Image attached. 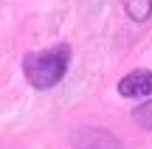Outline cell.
<instances>
[{"label":"cell","instance_id":"6da1fadb","mask_svg":"<svg viewBox=\"0 0 152 149\" xmlns=\"http://www.w3.org/2000/svg\"><path fill=\"white\" fill-rule=\"evenodd\" d=\"M68 65H71V48L68 45H54V48H42V51L28 54L23 59V73H26L31 87L48 90L65 79Z\"/></svg>","mask_w":152,"mask_h":149},{"label":"cell","instance_id":"7a4b0ae2","mask_svg":"<svg viewBox=\"0 0 152 149\" xmlns=\"http://www.w3.org/2000/svg\"><path fill=\"white\" fill-rule=\"evenodd\" d=\"M73 146L76 149H124L121 141L113 132L99 127H82L73 132Z\"/></svg>","mask_w":152,"mask_h":149},{"label":"cell","instance_id":"3957f363","mask_svg":"<svg viewBox=\"0 0 152 149\" xmlns=\"http://www.w3.org/2000/svg\"><path fill=\"white\" fill-rule=\"evenodd\" d=\"M118 93L124 99H147V96H152V71H144V68L130 71L118 82Z\"/></svg>","mask_w":152,"mask_h":149},{"label":"cell","instance_id":"277c9868","mask_svg":"<svg viewBox=\"0 0 152 149\" xmlns=\"http://www.w3.org/2000/svg\"><path fill=\"white\" fill-rule=\"evenodd\" d=\"M124 9L130 14V20L147 23L149 14H152V0H124Z\"/></svg>","mask_w":152,"mask_h":149},{"label":"cell","instance_id":"5b68a950","mask_svg":"<svg viewBox=\"0 0 152 149\" xmlns=\"http://www.w3.org/2000/svg\"><path fill=\"white\" fill-rule=\"evenodd\" d=\"M132 121H135L138 127H144V129L152 132V99L144 101V104H138L135 110H132Z\"/></svg>","mask_w":152,"mask_h":149}]
</instances>
